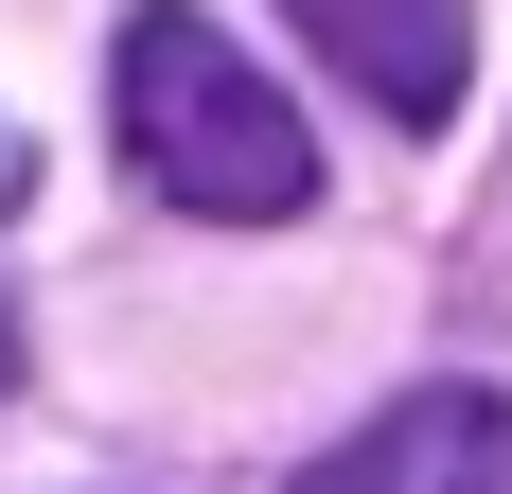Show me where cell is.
I'll use <instances>...</instances> for the list:
<instances>
[{"label": "cell", "instance_id": "obj_1", "mask_svg": "<svg viewBox=\"0 0 512 494\" xmlns=\"http://www.w3.org/2000/svg\"><path fill=\"white\" fill-rule=\"evenodd\" d=\"M106 142H124V177H142L159 212H195V230H283V212H318L301 106L265 89L212 18H177V0H142V18L106 36Z\"/></svg>", "mask_w": 512, "mask_h": 494}, {"label": "cell", "instance_id": "obj_2", "mask_svg": "<svg viewBox=\"0 0 512 494\" xmlns=\"http://www.w3.org/2000/svg\"><path fill=\"white\" fill-rule=\"evenodd\" d=\"M301 18V53L336 71V89L371 106V124H460V71H477V0H283Z\"/></svg>", "mask_w": 512, "mask_h": 494}, {"label": "cell", "instance_id": "obj_3", "mask_svg": "<svg viewBox=\"0 0 512 494\" xmlns=\"http://www.w3.org/2000/svg\"><path fill=\"white\" fill-rule=\"evenodd\" d=\"M301 494H512V389H389Z\"/></svg>", "mask_w": 512, "mask_h": 494}, {"label": "cell", "instance_id": "obj_4", "mask_svg": "<svg viewBox=\"0 0 512 494\" xmlns=\"http://www.w3.org/2000/svg\"><path fill=\"white\" fill-rule=\"evenodd\" d=\"M0 389H18V300H0Z\"/></svg>", "mask_w": 512, "mask_h": 494}]
</instances>
